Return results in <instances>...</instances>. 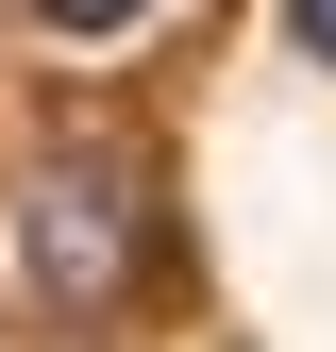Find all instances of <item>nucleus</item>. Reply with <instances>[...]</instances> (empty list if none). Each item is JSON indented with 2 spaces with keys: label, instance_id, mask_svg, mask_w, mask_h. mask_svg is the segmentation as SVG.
I'll return each mask as SVG.
<instances>
[{
  "label": "nucleus",
  "instance_id": "f257e3e1",
  "mask_svg": "<svg viewBox=\"0 0 336 352\" xmlns=\"http://www.w3.org/2000/svg\"><path fill=\"white\" fill-rule=\"evenodd\" d=\"M135 285H151V185L118 151H51L17 185V302L84 336V319H118Z\"/></svg>",
  "mask_w": 336,
  "mask_h": 352
},
{
  "label": "nucleus",
  "instance_id": "f03ea898",
  "mask_svg": "<svg viewBox=\"0 0 336 352\" xmlns=\"http://www.w3.org/2000/svg\"><path fill=\"white\" fill-rule=\"evenodd\" d=\"M34 17H51V34H135L151 0H34Z\"/></svg>",
  "mask_w": 336,
  "mask_h": 352
},
{
  "label": "nucleus",
  "instance_id": "7ed1b4c3",
  "mask_svg": "<svg viewBox=\"0 0 336 352\" xmlns=\"http://www.w3.org/2000/svg\"><path fill=\"white\" fill-rule=\"evenodd\" d=\"M286 34H303V51H319V67H336V0H286Z\"/></svg>",
  "mask_w": 336,
  "mask_h": 352
}]
</instances>
